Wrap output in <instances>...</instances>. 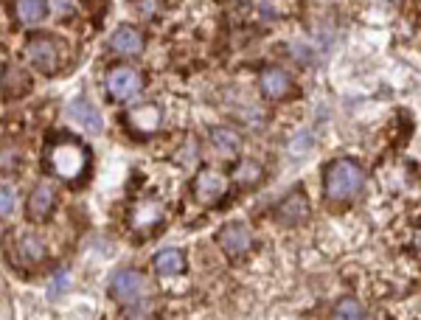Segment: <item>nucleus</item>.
Masks as SVG:
<instances>
[{
  "label": "nucleus",
  "instance_id": "4",
  "mask_svg": "<svg viewBox=\"0 0 421 320\" xmlns=\"http://www.w3.org/2000/svg\"><path fill=\"white\" fill-rule=\"evenodd\" d=\"M110 292H113V298H116L118 303L135 306V303H141V300L146 298V278H144L138 270H132V267H130V270H121V273L113 275Z\"/></svg>",
  "mask_w": 421,
  "mask_h": 320
},
{
  "label": "nucleus",
  "instance_id": "5",
  "mask_svg": "<svg viewBox=\"0 0 421 320\" xmlns=\"http://www.w3.org/2000/svg\"><path fill=\"white\" fill-rule=\"evenodd\" d=\"M144 87V76L135 70V68H127V65H116L110 73H107V93L116 98V101H132Z\"/></svg>",
  "mask_w": 421,
  "mask_h": 320
},
{
  "label": "nucleus",
  "instance_id": "9",
  "mask_svg": "<svg viewBox=\"0 0 421 320\" xmlns=\"http://www.w3.org/2000/svg\"><path fill=\"white\" fill-rule=\"evenodd\" d=\"M163 222V208L155 202V199H141L130 208V225L132 231L138 234H146V231H155L158 225Z\"/></svg>",
  "mask_w": 421,
  "mask_h": 320
},
{
  "label": "nucleus",
  "instance_id": "6",
  "mask_svg": "<svg viewBox=\"0 0 421 320\" xmlns=\"http://www.w3.org/2000/svg\"><path fill=\"white\" fill-rule=\"evenodd\" d=\"M228 191V180L225 174L214 172V169H202L197 177H194V199L199 205H214L217 199H222Z\"/></svg>",
  "mask_w": 421,
  "mask_h": 320
},
{
  "label": "nucleus",
  "instance_id": "3",
  "mask_svg": "<svg viewBox=\"0 0 421 320\" xmlns=\"http://www.w3.org/2000/svg\"><path fill=\"white\" fill-rule=\"evenodd\" d=\"M23 54L29 59V65L40 73H56L59 65H62V43L54 40L51 34H34L26 40L23 45Z\"/></svg>",
  "mask_w": 421,
  "mask_h": 320
},
{
  "label": "nucleus",
  "instance_id": "8",
  "mask_svg": "<svg viewBox=\"0 0 421 320\" xmlns=\"http://www.w3.org/2000/svg\"><path fill=\"white\" fill-rule=\"evenodd\" d=\"M309 217V202H306V194L303 191H289L278 208H275V220L284 225V228H298L303 220Z\"/></svg>",
  "mask_w": 421,
  "mask_h": 320
},
{
  "label": "nucleus",
  "instance_id": "15",
  "mask_svg": "<svg viewBox=\"0 0 421 320\" xmlns=\"http://www.w3.org/2000/svg\"><path fill=\"white\" fill-rule=\"evenodd\" d=\"M155 273L163 275V278H174V275H183L185 273V256L177 250V247H166L155 256Z\"/></svg>",
  "mask_w": 421,
  "mask_h": 320
},
{
  "label": "nucleus",
  "instance_id": "20",
  "mask_svg": "<svg viewBox=\"0 0 421 320\" xmlns=\"http://www.w3.org/2000/svg\"><path fill=\"white\" fill-rule=\"evenodd\" d=\"M0 202H3V205H0V213L9 220L15 213V188L9 183H3V188H0Z\"/></svg>",
  "mask_w": 421,
  "mask_h": 320
},
{
  "label": "nucleus",
  "instance_id": "18",
  "mask_svg": "<svg viewBox=\"0 0 421 320\" xmlns=\"http://www.w3.org/2000/svg\"><path fill=\"white\" fill-rule=\"evenodd\" d=\"M17 259H20L23 264H40V261L45 259V245H43V239L34 236V234L23 236V239L17 242Z\"/></svg>",
  "mask_w": 421,
  "mask_h": 320
},
{
  "label": "nucleus",
  "instance_id": "1",
  "mask_svg": "<svg viewBox=\"0 0 421 320\" xmlns=\"http://www.w3.org/2000/svg\"><path fill=\"white\" fill-rule=\"evenodd\" d=\"M45 169L62 183H79L90 172V152L70 135H56L45 146Z\"/></svg>",
  "mask_w": 421,
  "mask_h": 320
},
{
  "label": "nucleus",
  "instance_id": "2",
  "mask_svg": "<svg viewBox=\"0 0 421 320\" xmlns=\"http://www.w3.org/2000/svg\"><path fill=\"white\" fill-rule=\"evenodd\" d=\"M365 172L351 158H337L323 172V194L329 202H349L362 191Z\"/></svg>",
  "mask_w": 421,
  "mask_h": 320
},
{
  "label": "nucleus",
  "instance_id": "17",
  "mask_svg": "<svg viewBox=\"0 0 421 320\" xmlns=\"http://www.w3.org/2000/svg\"><path fill=\"white\" fill-rule=\"evenodd\" d=\"M15 12L23 26H34L48 15V0H17Z\"/></svg>",
  "mask_w": 421,
  "mask_h": 320
},
{
  "label": "nucleus",
  "instance_id": "13",
  "mask_svg": "<svg viewBox=\"0 0 421 320\" xmlns=\"http://www.w3.org/2000/svg\"><path fill=\"white\" fill-rule=\"evenodd\" d=\"M110 48L116 54H121V56H138L144 51V34L138 29H132V26H121V29L113 31Z\"/></svg>",
  "mask_w": 421,
  "mask_h": 320
},
{
  "label": "nucleus",
  "instance_id": "7",
  "mask_svg": "<svg viewBox=\"0 0 421 320\" xmlns=\"http://www.w3.org/2000/svg\"><path fill=\"white\" fill-rule=\"evenodd\" d=\"M217 245H220V250H225L231 259H239V256H245V253L253 247V234H250L247 225H242V222H228V225L220 231Z\"/></svg>",
  "mask_w": 421,
  "mask_h": 320
},
{
  "label": "nucleus",
  "instance_id": "11",
  "mask_svg": "<svg viewBox=\"0 0 421 320\" xmlns=\"http://www.w3.org/2000/svg\"><path fill=\"white\" fill-rule=\"evenodd\" d=\"M68 113H70V119H73L82 130H87V132H93V135H98V132L104 130V119H101V113L95 110V107H93L87 98H82V96L70 101Z\"/></svg>",
  "mask_w": 421,
  "mask_h": 320
},
{
  "label": "nucleus",
  "instance_id": "21",
  "mask_svg": "<svg viewBox=\"0 0 421 320\" xmlns=\"http://www.w3.org/2000/svg\"><path fill=\"white\" fill-rule=\"evenodd\" d=\"M51 9H54L59 17H68V15H73V9H76V0H51Z\"/></svg>",
  "mask_w": 421,
  "mask_h": 320
},
{
  "label": "nucleus",
  "instance_id": "14",
  "mask_svg": "<svg viewBox=\"0 0 421 320\" xmlns=\"http://www.w3.org/2000/svg\"><path fill=\"white\" fill-rule=\"evenodd\" d=\"M259 84H261V93H264L267 98H286L289 90H292V79H289V73L281 70V68H264Z\"/></svg>",
  "mask_w": 421,
  "mask_h": 320
},
{
  "label": "nucleus",
  "instance_id": "22",
  "mask_svg": "<svg viewBox=\"0 0 421 320\" xmlns=\"http://www.w3.org/2000/svg\"><path fill=\"white\" fill-rule=\"evenodd\" d=\"M413 247L421 250V225H418V231H415V236H413Z\"/></svg>",
  "mask_w": 421,
  "mask_h": 320
},
{
  "label": "nucleus",
  "instance_id": "16",
  "mask_svg": "<svg viewBox=\"0 0 421 320\" xmlns=\"http://www.w3.org/2000/svg\"><path fill=\"white\" fill-rule=\"evenodd\" d=\"M210 144H214L222 155H239L242 152V135L231 127H210Z\"/></svg>",
  "mask_w": 421,
  "mask_h": 320
},
{
  "label": "nucleus",
  "instance_id": "23",
  "mask_svg": "<svg viewBox=\"0 0 421 320\" xmlns=\"http://www.w3.org/2000/svg\"><path fill=\"white\" fill-rule=\"evenodd\" d=\"M130 320H155V317H152V314H144V312H138V314H132Z\"/></svg>",
  "mask_w": 421,
  "mask_h": 320
},
{
  "label": "nucleus",
  "instance_id": "10",
  "mask_svg": "<svg viewBox=\"0 0 421 320\" xmlns=\"http://www.w3.org/2000/svg\"><path fill=\"white\" fill-rule=\"evenodd\" d=\"M54 205H56L54 188H51V185H37V188L29 194V199H26V217H29L31 222H45V220L51 217Z\"/></svg>",
  "mask_w": 421,
  "mask_h": 320
},
{
  "label": "nucleus",
  "instance_id": "12",
  "mask_svg": "<svg viewBox=\"0 0 421 320\" xmlns=\"http://www.w3.org/2000/svg\"><path fill=\"white\" fill-rule=\"evenodd\" d=\"M127 127H130V132H135L141 138L152 135L160 127V110L155 104H144V107H138V110H132L127 116Z\"/></svg>",
  "mask_w": 421,
  "mask_h": 320
},
{
  "label": "nucleus",
  "instance_id": "19",
  "mask_svg": "<svg viewBox=\"0 0 421 320\" xmlns=\"http://www.w3.org/2000/svg\"><path fill=\"white\" fill-rule=\"evenodd\" d=\"M332 320H368V314L357 298H340L332 309Z\"/></svg>",
  "mask_w": 421,
  "mask_h": 320
}]
</instances>
